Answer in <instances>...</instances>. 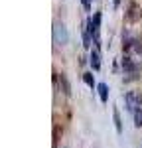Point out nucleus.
<instances>
[{"label":"nucleus","instance_id":"1","mask_svg":"<svg viewBox=\"0 0 142 148\" xmlns=\"http://www.w3.org/2000/svg\"><path fill=\"white\" fill-rule=\"evenodd\" d=\"M142 67V44L140 42H126L124 44V56H122V69L134 75Z\"/></svg>","mask_w":142,"mask_h":148},{"label":"nucleus","instance_id":"2","mask_svg":"<svg viewBox=\"0 0 142 148\" xmlns=\"http://www.w3.org/2000/svg\"><path fill=\"white\" fill-rule=\"evenodd\" d=\"M87 30H89V36L93 38L95 46L99 49L101 47V38H99V34H101V12H97L93 18L87 22Z\"/></svg>","mask_w":142,"mask_h":148},{"label":"nucleus","instance_id":"3","mask_svg":"<svg viewBox=\"0 0 142 148\" xmlns=\"http://www.w3.org/2000/svg\"><path fill=\"white\" fill-rule=\"evenodd\" d=\"M53 42H55L57 46H65V44L69 42L67 30H65V26H63L61 22H55V24H53Z\"/></svg>","mask_w":142,"mask_h":148},{"label":"nucleus","instance_id":"4","mask_svg":"<svg viewBox=\"0 0 142 148\" xmlns=\"http://www.w3.org/2000/svg\"><path fill=\"white\" fill-rule=\"evenodd\" d=\"M124 103H126V109H128L130 113H136L138 109H142V99L138 93L134 91H128L124 95Z\"/></svg>","mask_w":142,"mask_h":148},{"label":"nucleus","instance_id":"5","mask_svg":"<svg viewBox=\"0 0 142 148\" xmlns=\"http://www.w3.org/2000/svg\"><path fill=\"white\" fill-rule=\"evenodd\" d=\"M89 61H91V67H93L95 71H99V69H101V53H99V49H97V47H95V49H91Z\"/></svg>","mask_w":142,"mask_h":148},{"label":"nucleus","instance_id":"6","mask_svg":"<svg viewBox=\"0 0 142 148\" xmlns=\"http://www.w3.org/2000/svg\"><path fill=\"white\" fill-rule=\"evenodd\" d=\"M97 91H99V99H101V103L109 101V87H106L105 83H99V85H97Z\"/></svg>","mask_w":142,"mask_h":148},{"label":"nucleus","instance_id":"7","mask_svg":"<svg viewBox=\"0 0 142 148\" xmlns=\"http://www.w3.org/2000/svg\"><path fill=\"white\" fill-rule=\"evenodd\" d=\"M113 121H115V126H117V132L120 134V132H122V123H120V114H118L117 107L113 109Z\"/></svg>","mask_w":142,"mask_h":148},{"label":"nucleus","instance_id":"8","mask_svg":"<svg viewBox=\"0 0 142 148\" xmlns=\"http://www.w3.org/2000/svg\"><path fill=\"white\" fill-rule=\"evenodd\" d=\"M83 81L93 89V87H97V83H95V77H93V73H83Z\"/></svg>","mask_w":142,"mask_h":148},{"label":"nucleus","instance_id":"9","mask_svg":"<svg viewBox=\"0 0 142 148\" xmlns=\"http://www.w3.org/2000/svg\"><path fill=\"white\" fill-rule=\"evenodd\" d=\"M132 114H134V126L140 128V126H142V109H138L136 113H132Z\"/></svg>","mask_w":142,"mask_h":148},{"label":"nucleus","instance_id":"10","mask_svg":"<svg viewBox=\"0 0 142 148\" xmlns=\"http://www.w3.org/2000/svg\"><path fill=\"white\" fill-rule=\"evenodd\" d=\"M81 4H83V8H85V10H89V8H91V0H81Z\"/></svg>","mask_w":142,"mask_h":148}]
</instances>
